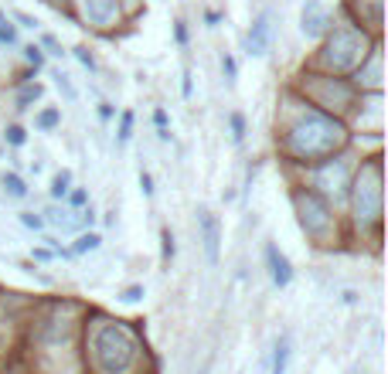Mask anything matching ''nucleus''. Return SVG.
Listing matches in <instances>:
<instances>
[{"instance_id": "nucleus-1", "label": "nucleus", "mask_w": 388, "mask_h": 374, "mask_svg": "<svg viewBox=\"0 0 388 374\" xmlns=\"http://www.w3.org/2000/svg\"><path fill=\"white\" fill-rule=\"evenodd\" d=\"M344 140H347V133L341 123H334L324 112H303L286 133V150L300 160H320V156L341 150Z\"/></svg>"}, {"instance_id": "nucleus-2", "label": "nucleus", "mask_w": 388, "mask_h": 374, "mask_svg": "<svg viewBox=\"0 0 388 374\" xmlns=\"http://www.w3.org/2000/svg\"><path fill=\"white\" fill-rule=\"evenodd\" d=\"M93 360L103 374H126L137 360V341L126 327L109 324L93 337Z\"/></svg>"}, {"instance_id": "nucleus-3", "label": "nucleus", "mask_w": 388, "mask_h": 374, "mask_svg": "<svg viewBox=\"0 0 388 374\" xmlns=\"http://www.w3.org/2000/svg\"><path fill=\"white\" fill-rule=\"evenodd\" d=\"M361 58H365V38L355 28H334V34H330V41L324 48L327 68L344 72V68H355Z\"/></svg>"}, {"instance_id": "nucleus-4", "label": "nucleus", "mask_w": 388, "mask_h": 374, "mask_svg": "<svg viewBox=\"0 0 388 374\" xmlns=\"http://www.w3.org/2000/svg\"><path fill=\"white\" fill-rule=\"evenodd\" d=\"M355 215L361 225L378 221V215H382V167H378V164H368V167L361 171V177H357Z\"/></svg>"}, {"instance_id": "nucleus-5", "label": "nucleus", "mask_w": 388, "mask_h": 374, "mask_svg": "<svg viewBox=\"0 0 388 374\" xmlns=\"http://www.w3.org/2000/svg\"><path fill=\"white\" fill-rule=\"evenodd\" d=\"M293 204H296V211H300V225H303L307 235L327 238V235L334 232V215H330V208L324 204V198H317L310 191H296Z\"/></svg>"}, {"instance_id": "nucleus-6", "label": "nucleus", "mask_w": 388, "mask_h": 374, "mask_svg": "<svg viewBox=\"0 0 388 374\" xmlns=\"http://www.w3.org/2000/svg\"><path fill=\"white\" fill-rule=\"evenodd\" d=\"M327 24H330V14L324 11V4L320 0H307L303 4V14H300V31L307 34V38H320L327 31Z\"/></svg>"}, {"instance_id": "nucleus-7", "label": "nucleus", "mask_w": 388, "mask_h": 374, "mask_svg": "<svg viewBox=\"0 0 388 374\" xmlns=\"http://www.w3.org/2000/svg\"><path fill=\"white\" fill-rule=\"evenodd\" d=\"M82 14L89 17L95 28H109L120 17V0H82Z\"/></svg>"}, {"instance_id": "nucleus-8", "label": "nucleus", "mask_w": 388, "mask_h": 374, "mask_svg": "<svg viewBox=\"0 0 388 374\" xmlns=\"http://www.w3.org/2000/svg\"><path fill=\"white\" fill-rule=\"evenodd\" d=\"M198 225H201V238H204L208 262L215 265L218 262V221H215V215H211L208 208H201V211H198Z\"/></svg>"}, {"instance_id": "nucleus-9", "label": "nucleus", "mask_w": 388, "mask_h": 374, "mask_svg": "<svg viewBox=\"0 0 388 374\" xmlns=\"http://www.w3.org/2000/svg\"><path fill=\"white\" fill-rule=\"evenodd\" d=\"M266 259H269V272H273V282L276 286H290V279H293V269H290V259L283 255L276 245H266Z\"/></svg>"}, {"instance_id": "nucleus-10", "label": "nucleus", "mask_w": 388, "mask_h": 374, "mask_svg": "<svg viewBox=\"0 0 388 374\" xmlns=\"http://www.w3.org/2000/svg\"><path fill=\"white\" fill-rule=\"evenodd\" d=\"M248 55H266L269 51V14H259L252 31H248Z\"/></svg>"}, {"instance_id": "nucleus-11", "label": "nucleus", "mask_w": 388, "mask_h": 374, "mask_svg": "<svg viewBox=\"0 0 388 374\" xmlns=\"http://www.w3.org/2000/svg\"><path fill=\"white\" fill-rule=\"evenodd\" d=\"M286 364H290V337H280L273 354V374H286Z\"/></svg>"}, {"instance_id": "nucleus-12", "label": "nucleus", "mask_w": 388, "mask_h": 374, "mask_svg": "<svg viewBox=\"0 0 388 374\" xmlns=\"http://www.w3.org/2000/svg\"><path fill=\"white\" fill-rule=\"evenodd\" d=\"M361 78H365L368 85H374V89L382 85V58H378V55H372V65H368V72H357V82H361Z\"/></svg>"}, {"instance_id": "nucleus-13", "label": "nucleus", "mask_w": 388, "mask_h": 374, "mask_svg": "<svg viewBox=\"0 0 388 374\" xmlns=\"http://www.w3.org/2000/svg\"><path fill=\"white\" fill-rule=\"evenodd\" d=\"M4 191H7L11 198H24V194H28V187H24V181H21L17 173H7V177H4Z\"/></svg>"}, {"instance_id": "nucleus-14", "label": "nucleus", "mask_w": 388, "mask_h": 374, "mask_svg": "<svg viewBox=\"0 0 388 374\" xmlns=\"http://www.w3.org/2000/svg\"><path fill=\"white\" fill-rule=\"evenodd\" d=\"M68 184H72V173L62 171L55 177V184H51V194H55V198H65V194H68Z\"/></svg>"}, {"instance_id": "nucleus-15", "label": "nucleus", "mask_w": 388, "mask_h": 374, "mask_svg": "<svg viewBox=\"0 0 388 374\" xmlns=\"http://www.w3.org/2000/svg\"><path fill=\"white\" fill-rule=\"evenodd\" d=\"M99 242H103V238H99V235H93V232L82 235V238L75 242V252H95V249H99Z\"/></svg>"}, {"instance_id": "nucleus-16", "label": "nucleus", "mask_w": 388, "mask_h": 374, "mask_svg": "<svg viewBox=\"0 0 388 374\" xmlns=\"http://www.w3.org/2000/svg\"><path fill=\"white\" fill-rule=\"evenodd\" d=\"M58 119H62V112H58V109H45L41 116H38V126H41V129H55Z\"/></svg>"}, {"instance_id": "nucleus-17", "label": "nucleus", "mask_w": 388, "mask_h": 374, "mask_svg": "<svg viewBox=\"0 0 388 374\" xmlns=\"http://www.w3.org/2000/svg\"><path fill=\"white\" fill-rule=\"evenodd\" d=\"M38 99H41V85H28V89H21V95H17L21 106H31V102H38Z\"/></svg>"}, {"instance_id": "nucleus-18", "label": "nucleus", "mask_w": 388, "mask_h": 374, "mask_svg": "<svg viewBox=\"0 0 388 374\" xmlns=\"http://www.w3.org/2000/svg\"><path fill=\"white\" fill-rule=\"evenodd\" d=\"M133 137V112H123L120 116V143H126Z\"/></svg>"}, {"instance_id": "nucleus-19", "label": "nucleus", "mask_w": 388, "mask_h": 374, "mask_svg": "<svg viewBox=\"0 0 388 374\" xmlns=\"http://www.w3.org/2000/svg\"><path fill=\"white\" fill-rule=\"evenodd\" d=\"M242 137H246V119H242V112H232V140L242 143Z\"/></svg>"}, {"instance_id": "nucleus-20", "label": "nucleus", "mask_w": 388, "mask_h": 374, "mask_svg": "<svg viewBox=\"0 0 388 374\" xmlns=\"http://www.w3.org/2000/svg\"><path fill=\"white\" fill-rule=\"evenodd\" d=\"M160 242H164V262H171V259H174V235H171V228H164V232H160Z\"/></svg>"}, {"instance_id": "nucleus-21", "label": "nucleus", "mask_w": 388, "mask_h": 374, "mask_svg": "<svg viewBox=\"0 0 388 374\" xmlns=\"http://www.w3.org/2000/svg\"><path fill=\"white\" fill-rule=\"evenodd\" d=\"M221 72H225V78H229V82H235L238 68H235V58H232V55H221Z\"/></svg>"}, {"instance_id": "nucleus-22", "label": "nucleus", "mask_w": 388, "mask_h": 374, "mask_svg": "<svg viewBox=\"0 0 388 374\" xmlns=\"http://www.w3.org/2000/svg\"><path fill=\"white\" fill-rule=\"evenodd\" d=\"M24 58H28V62L34 65V68H41V65H45V55H41V48H24Z\"/></svg>"}, {"instance_id": "nucleus-23", "label": "nucleus", "mask_w": 388, "mask_h": 374, "mask_svg": "<svg viewBox=\"0 0 388 374\" xmlns=\"http://www.w3.org/2000/svg\"><path fill=\"white\" fill-rule=\"evenodd\" d=\"M7 143H11V146H21V143H24V129H21V126H7Z\"/></svg>"}, {"instance_id": "nucleus-24", "label": "nucleus", "mask_w": 388, "mask_h": 374, "mask_svg": "<svg viewBox=\"0 0 388 374\" xmlns=\"http://www.w3.org/2000/svg\"><path fill=\"white\" fill-rule=\"evenodd\" d=\"M143 296H147V293H143V286H130V289L123 293V303H140Z\"/></svg>"}, {"instance_id": "nucleus-25", "label": "nucleus", "mask_w": 388, "mask_h": 374, "mask_svg": "<svg viewBox=\"0 0 388 374\" xmlns=\"http://www.w3.org/2000/svg\"><path fill=\"white\" fill-rule=\"evenodd\" d=\"M21 221H24L28 228H34V232H41V228H45V221L38 218V215H21Z\"/></svg>"}, {"instance_id": "nucleus-26", "label": "nucleus", "mask_w": 388, "mask_h": 374, "mask_svg": "<svg viewBox=\"0 0 388 374\" xmlns=\"http://www.w3.org/2000/svg\"><path fill=\"white\" fill-rule=\"evenodd\" d=\"M58 78V89H62L65 95H68V99H75V89H72V82H68V75H55Z\"/></svg>"}, {"instance_id": "nucleus-27", "label": "nucleus", "mask_w": 388, "mask_h": 374, "mask_svg": "<svg viewBox=\"0 0 388 374\" xmlns=\"http://www.w3.org/2000/svg\"><path fill=\"white\" fill-rule=\"evenodd\" d=\"M140 191L147 194V198L154 194V181H150V173H143V171H140Z\"/></svg>"}, {"instance_id": "nucleus-28", "label": "nucleus", "mask_w": 388, "mask_h": 374, "mask_svg": "<svg viewBox=\"0 0 388 374\" xmlns=\"http://www.w3.org/2000/svg\"><path fill=\"white\" fill-rule=\"evenodd\" d=\"M75 55H78V62L85 65V68H95V62H93V55L85 51V48H75Z\"/></svg>"}, {"instance_id": "nucleus-29", "label": "nucleus", "mask_w": 388, "mask_h": 374, "mask_svg": "<svg viewBox=\"0 0 388 374\" xmlns=\"http://www.w3.org/2000/svg\"><path fill=\"white\" fill-rule=\"evenodd\" d=\"M154 123H157V129H167V112L157 109V112H154Z\"/></svg>"}, {"instance_id": "nucleus-30", "label": "nucleus", "mask_w": 388, "mask_h": 374, "mask_svg": "<svg viewBox=\"0 0 388 374\" xmlns=\"http://www.w3.org/2000/svg\"><path fill=\"white\" fill-rule=\"evenodd\" d=\"M17 21H21L24 28H34V24H38V21H34V17H28V14H17Z\"/></svg>"}, {"instance_id": "nucleus-31", "label": "nucleus", "mask_w": 388, "mask_h": 374, "mask_svg": "<svg viewBox=\"0 0 388 374\" xmlns=\"http://www.w3.org/2000/svg\"><path fill=\"white\" fill-rule=\"evenodd\" d=\"M177 41H181V45L187 41V28H184V24H177Z\"/></svg>"}, {"instance_id": "nucleus-32", "label": "nucleus", "mask_w": 388, "mask_h": 374, "mask_svg": "<svg viewBox=\"0 0 388 374\" xmlns=\"http://www.w3.org/2000/svg\"><path fill=\"white\" fill-rule=\"evenodd\" d=\"M72 204H85V191H75V194H72Z\"/></svg>"}]
</instances>
